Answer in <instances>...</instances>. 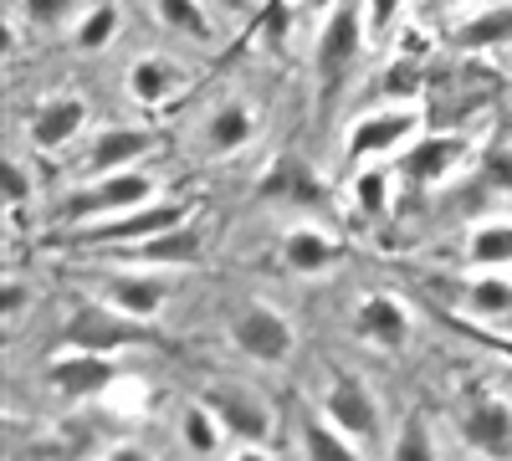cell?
I'll return each instance as SVG.
<instances>
[{
    "label": "cell",
    "instance_id": "obj_1",
    "mask_svg": "<svg viewBox=\"0 0 512 461\" xmlns=\"http://www.w3.org/2000/svg\"><path fill=\"white\" fill-rule=\"evenodd\" d=\"M205 205L195 195H154L149 205H134L123 216H103V221H82V226H62L52 236V246H72V251H88V257H108L118 246H134V241H149L169 226H185L190 216H200Z\"/></svg>",
    "mask_w": 512,
    "mask_h": 461
},
{
    "label": "cell",
    "instance_id": "obj_2",
    "mask_svg": "<svg viewBox=\"0 0 512 461\" xmlns=\"http://www.w3.org/2000/svg\"><path fill=\"white\" fill-rule=\"evenodd\" d=\"M364 41H369L364 0H328L323 26H318V47H313V82H318L323 108H333V98L344 93L354 62L364 57Z\"/></svg>",
    "mask_w": 512,
    "mask_h": 461
},
{
    "label": "cell",
    "instance_id": "obj_3",
    "mask_svg": "<svg viewBox=\"0 0 512 461\" xmlns=\"http://www.w3.org/2000/svg\"><path fill=\"white\" fill-rule=\"evenodd\" d=\"M62 349H93V354H118V349H149L159 344L154 323L128 318L123 308H113L108 298H82L67 308L62 318Z\"/></svg>",
    "mask_w": 512,
    "mask_h": 461
},
{
    "label": "cell",
    "instance_id": "obj_4",
    "mask_svg": "<svg viewBox=\"0 0 512 461\" xmlns=\"http://www.w3.org/2000/svg\"><path fill=\"white\" fill-rule=\"evenodd\" d=\"M159 195V180L149 170H108V175H88L62 205H57V231L62 226H82V221H103V216H123L134 205H149Z\"/></svg>",
    "mask_w": 512,
    "mask_h": 461
},
{
    "label": "cell",
    "instance_id": "obj_5",
    "mask_svg": "<svg viewBox=\"0 0 512 461\" xmlns=\"http://www.w3.org/2000/svg\"><path fill=\"white\" fill-rule=\"evenodd\" d=\"M226 339H231L236 354H246L251 364H267V369H282V364L297 354V328H292V318H287L277 303H267V298L241 303V308L231 313V323H226Z\"/></svg>",
    "mask_w": 512,
    "mask_h": 461
},
{
    "label": "cell",
    "instance_id": "obj_6",
    "mask_svg": "<svg viewBox=\"0 0 512 461\" xmlns=\"http://www.w3.org/2000/svg\"><path fill=\"white\" fill-rule=\"evenodd\" d=\"M98 262H113V267H164V272H195L210 262V221L205 211L190 216L185 226H169L149 241H134V246H118Z\"/></svg>",
    "mask_w": 512,
    "mask_h": 461
},
{
    "label": "cell",
    "instance_id": "obj_7",
    "mask_svg": "<svg viewBox=\"0 0 512 461\" xmlns=\"http://www.w3.org/2000/svg\"><path fill=\"white\" fill-rule=\"evenodd\" d=\"M425 108L415 103H390V108H374L364 118H354V129L344 139V159H349V170L354 164H369V159H390L400 149H410L420 134H425Z\"/></svg>",
    "mask_w": 512,
    "mask_h": 461
},
{
    "label": "cell",
    "instance_id": "obj_8",
    "mask_svg": "<svg viewBox=\"0 0 512 461\" xmlns=\"http://www.w3.org/2000/svg\"><path fill=\"white\" fill-rule=\"evenodd\" d=\"M205 400L221 415L226 436L236 441V456H272V431H277L272 400H262L251 385H205Z\"/></svg>",
    "mask_w": 512,
    "mask_h": 461
},
{
    "label": "cell",
    "instance_id": "obj_9",
    "mask_svg": "<svg viewBox=\"0 0 512 461\" xmlns=\"http://www.w3.org/2000/svg\"><path fill=\"white\" fill-rule=\"evenodd\" d=\"M472 154H477V139L466 134V129H425L410 149L395 154V170L415 190H436L441 180H451L456 170H466Z\"/></svg>",
    "mask_w": 512,
    "mask_h": 461
},
{
    "label": "cell",
    "instance_id": "obj_10",
    "mask_svg": "<svg viewBox=\"0 0 512 461\" xmlns=\"http://www.w3.org/2000/svg\"><path fill=\"white\" fill-rule=\"evenodd\" d=\"M323 410L344 426L369 456L379 451V436H384V410H379V395L364 374L354 369H328V390H323Z\"/></svg>",
    "mask_w": 512,
    "mask_h": 461
},
{
    "label": "cell",
    "instance_id": "obj_11",
    "mask_svg": "<svg viewBox=\"0 0 512 461\" xmlns=\"http://www.w3.org/2000/svg\"><path fill=\"white\" fill-rule=\"evenodd\" d=\"M256 200L282 205V211H323L333 195H328V180L303 154H277L267 170L256 175Z\"/></svg>",
    "mask_w": 512,
    "mask_h": 461
},
{
    "label": "cell",
    "instance_id": "obj_12",
    "mask_svg": "<svg viewBox=\"0 0 512 461\" xmlns=\"http://www.w3.org/2000/svg\"><path fill=\"white\" fill-rule=\"evenodd\" d=\"M256 134H262V108H256L251 98H226L205 113V123L195 129V154L221 164V159H236L256 144Z\"/></svg>",
    "mask_w": 512,
    "mask_h": 461
},
{
    "label": "cell",
    "instance_id": "obj_13",
    "mask_svg": "<svg viewBox=\"0 0 512 461\" xmlns=\"http://www.w3.org/2000/svg\"><path fill=\"white\" fill-rule=\"evenodd\" d=\"M456 436H461L466 451L507 461L512 456V400L507 395H492V390L466 395L461 410H456Z\"/></svg>",
    "mask_w": 512,
    "mask_h": 461
},
{
    "label": "cell",
    "instance_id": "obj_14",
    "mask_svg": "<svg viewBox=\"0 0 512 461\" xmlns=\"http://www.w3.org/2000/svg\"><path fill=\"white\" fill-rule=\"evenodd\" d=\"M47 385L62 400H108V390L123 380L113 354H93V349H62L47 359Z\"/></svg>",
    "mask_w": 512,
    "mask_h": 461
},
{
    "label": "cell",
    "instance_id": "obj_15",
    "mask_svg": "<svg viewBox=\"0 0 512 461\" xmlns=\"http://www.w3.org/2000/svg\"><path fill=\"white\" fill-rule=\"evenodd\" d=\"M425 93L436 98V108L425 113V118H431V123H446V118H451V129H461V118H466V113L497 98V77H492L482 62L461 57V62H451V72H446L441 82L431 77V88H425Z\"/></svg>",
    "mask_w": 512,
    "mask_h": 461
},
{
    "label": "cell",
    "instance_id": "obj_16",
    "mask_svg": "<svg viewBox=\"0 0 512 461\" xmlns=\"http://www.w3.org/2000/svg\"><path fill=\"white\" fill-rule=\"evenodd\" d=\"M349 328L359 344H374L384 354H400L415 333V318H410V303L400 292H364L349 313Z\"/></svg>",
    "mask_w": 512,
    "mask_h": 461
},
{
    "label": "cell",
    "instance_id": "obj_17",
    "mask_svg": "<svg viewBox=\"0 0 512 461\" xmlns=\"http://www.w3.org/2000/svg\"><path fill=\"white\" fill-rule=\"evenodd\" d=\"M123 88H128V98H134L144 113H164V108H175V103L195 88V77H190V67H185V62H175V57L144 52V57L128 62Z\"/></svg>",
    "mask_w": 512,
    "mask_h": 461
},
{
    "label": "cell",
    "instance_id": "obj_18",
    "mask_svg": "<svg viewBox=\"0 0 512 461\" xmlns=\"http://www.w3.org/2000/svg\"><path fill=\"white\" fill-rule=\"evenodd\" d=\"M88 118H93V103L82 98V93H52V98H41L31 108V123H26V134H31V149L36 154H62L82 139V129H88Z\"/></svg>",
    "mask_w": 512,
    "mask_h": 461
},
{
    "label": "cell",
    "instance_id": "obj_19",
    "mask_svg": "<svg viewBox=\"0 0 512 461\" xmlns=\"http://www.w3.org/2000/svg\"><path fill=\"white\" fill-rule=\"evenodd\" d=\"M159 129H139V123H113V129H98L88 139V154H82V180L88 175H108V170H134L159 149Z\"/></svg>",
    "mask_w": 512,
    "mask_h": 461
},
{
    "label": "cell",
    "instance_id": "obj_20",
    "mask_svg": "<svg viewBox=\"0 0 512 461\" xmlns=\"http://www.w3.org/2000/svg\"><path fill=\"white\" fill-rule=\"evenodd\" d=\"M98 298H108L128 318L154 323L164 313V303L175 298V282H169V272L159 277L154 267H139V272H98Z\"/></svg>",
    "mask_w": 512,
    "mask_h": 461
},
{
    "label": "cell",
    "instance_id": "obj_21",
    "mask_svg": "<svg viewBox=\"0 0 512 461\" xmlns=\"http://www.w3.org/2000/svg\"><path fill=\"white\" fill-rule=\"evenodd\" d=\"M277 257H282V267L292 277H323V272H333L338 262L349 257V241L323 231V226H292L282 236V246H277Z\"/></svg>",
    "mask_w": 512,
    "mask_h": 461
},
{
    "label": "cell",
    "instance_id": "obj_22",
    "mask_svg": "<svg viewBox=\"0 0 512 461\" xmlns=\"http://www.w3.org/2000/svg\"><path fill=\"white\" fill-rule=\"evenodd\" d=\"M446 292L461 303L466 318H507L512 313V272L507 267H472L446 282Z\"/></svg>",
    "mask_w": 512,
    "mask_h": 461
},
{
    "label": "cell",
    "instance_id": "obj_23",
    "mask_svg": "<svg viewBox=\"0 0 512 461\" xmlns=\"http://www.w3.org/2000/svg\"><path fill=\"white\" fill-rule=\"evenodd\" d=\"M451 52L456 57H482V52H502L512 47V0H492V6L466 11L451 26Z\"/></svg>",
    "mask_w": 512,
    "mask_h": 461
},
{
    "label": "cell",
    "instance_id": "obj_24",
    "mask_svg": "<svg viewBox=\"0 0 512 461\" xmlns=\"http://www.w3.org/2000/svg\"><path fill=\"white\" fill-rule=\"evenodd\" d=\"M297 451L308 461H364L369 456L328 410H313V405H303V415H297Z\"/></svg>",
    "mask_w": 512,
    "mask_h": 461
},
{
    "label": "cell",
    "instance_id": "obj_25",
    "mask_svg": "<svg viewBox=\"0 0 512 461\" xmlns=\"http://www.w3.org/2000/svg\"><path fill=\"white\" fill-rule=\"evenodd\" d=\"M349 205H354L359 221H384V216H390V205H395V170H384L379 159L354 164V175H349Z\"/></svg>",
    "mask_w": 512,
    "mask_h": 461
},
{
    "label": "cell",
    "instance_id": "obj_26",
    "mask_svg": "<svg viewBox=\"0 0 512 461\" xmlns=\"http://www.w3.org/2000/svg\"><path fill=\"white\" fill-rule=\"evenodd\" d=\"M466 267H507L512 272V216H487L461 241Z\"/></svg>",
    "mask_w": 512,
    "mask_h": 461
},
{
    "label": "cell",
    "instance_id": "obj_27",
    "mask_svg": "<svg viewBox=\"0 0 512 461\" xmlns=\"http://www.w3.org/2000/svg\"><path fill=\"white\" fill-rule=\"evenodd\" d=\"M297 6H303V0H262V6L251 11V21L241 26V36L226 47L221 62H236L246 47H256V41H267V47H282V31H287V21H292Z\"/></svg>",
    "mask_w": 512,
    "mask_h": 461
},
{
    "label": "cell",
    "instance_id": "obj_28",
    "mask_svg": "<svg viewBox=\"0 0 512 461\" xmlns=\"http://www.w3.org/2000/svg\"><path fill=\"white\" fill-rule=\"evenodd\" d=\"M180 446L190 456H221L226 451V426H221V415L210 410L205 395L180 405Z\"/></svg>",
    "mask_w": 512,
    "mask_h": 461
},
{
    "label": "cell",
    "instance_id": "obj_29",
    "mask_svg": "<svg viewBox=\"0 0 512 461\" xmlns=\"http://www.w3.org/2000/svg\"><path fill=\"white\" fill-rule=\"evenodd\" d=\"M425 88H431V62H415V57H395L384 62L379 72V93L384 98H395V103H415Z\"/></svg>",
    "mask_w": 512,
    "mask_h": 461
},
{
    "label": "cell",
    "instance_id": "obj_30",
    "mask_svg": "<svg viewBox=\"0 0 512 461\" xmlns=\"http://www.w3.org/2000/svg\"><path fill=\"white\" fill-rule=\"evenodd\" d=\"M118 26H123V11L113 6V0H93V6L77 16V26H72V47L77 52H103L108 41L118 36Z\"/></svg>",
    "mask_w": 512,
    "mask_h": 461
},
{
    "label": "cell",
    "instance_id": "obj_31",
    "mask_svg": "<svg viewBox=\"0 0 512 461\" xmlns=\"http://www.w3.org/2000/svg\"><path fill=\"white\" fill-rule=\"evenodd\" d=\"M395 461H431V456H441V441L431 436V415L425 410H415V415H405L400 421V431H395V441L384 446Z\"/></svg>",
    "mask_w": 512,
    "mask_h": 461
},
{
    "label": "cell",
    "instance_id": "obj_32",
    "mask_svg": "<svg viewBox=\"0 0 512 461\" xmlns=\"http://www.w3.org/2000/svg\"><path fill=\"white\" fill-rule=\"evenodd\" d=\"M154 16L169 31H180L185 41H210L216 36V21H210V11L200 6V0H154Z\"/></svg>",
    "mask_w": 512,
    "mask_h": 461
},
{
    "label": "cell",
    "instance_id": "obj_33",
    "mask_svg": "<svg viewBox=\"0 0 512 461\" xmlns=\"http://www.w3.org/2000/svg\"><path fill=\"white\" fill-rule=\"evenodd\" d=\"M477 164V185L492 195H512V139H487L472 154Z\"/></svg>",
    "mask_w": 512,
    "mask_h": 461
},
{
    "label": "cell",
    "instance_id": "obj_34",
    "mask_svg": "<svg viewBox=\"0 0 512 461\" xmlns=\"http://www.w3.org/2000/svg\"><path fill=\"white\" fill-rule=\"evenodd\" d=\"M390 52L395 57H415V62H431L436 57V31L425 21H400L390 36Z\"/></svg>",
    "mask_w": 512,
    "mask_h": 461
},
{
    "label": "cell",
    "instance_id": "obj_35",
    "mask_svg": "<svg viewBox=\"0 0 512 461\" xmlns=\"http://www.w3.org/2000/svg\"><path fill=\"white\" fill-rule=\"evenodd\" d=\"M77 16V0H21V21L36 31H57Z\"/></svg>",
    "mask_w": 512,
    "mask_h": 461
},
{
    "label": "cell",
    "instance_id": "obj_36",
    "mask_svg": "<svg viewBox=\"0 0 512 461\" xmlns=\"http://www.w3.org/2000/svg\"><path fill=\"white\" fill-rule=\"evenodd\" d=\"M436 313H441V323H451L456 333H466V339H477V344L497 349L502 359H512V339H507V333H492V328H482V323H472V318H461V313H451V308H436Z\"/></svg>",
    "mask_w": 512,
    "mask_h": 461
},
{
    "label": "cell",
    "instance_id": "obj_37",
    "mask_svg": "<svg viewBox=\"0 0 512 461\" xmlns=\"http://www.w3.org/2000/svg\"><path fill=\"white\" fill-rule=\"evenodd\" d=\"M400 11H405V0H364V16H369V36H374V41L395 36V26H400Z\"/></svg>",
    "mask_w": 512,
    "mask_h": 461
},
{
    "label": "cell",
    "instance_id": "obj_38",
    "mask_svg": "<svg viewBox=\"0 0 512 461\" xmlns=\"http://www.w3.org/2000/svg\"><path fill=\"white\" fill-rule=\"evenodd\" d=\"M31 200V175H26V164L21 159H11L6 164V216H11V226L21 221V205Z\"/></svg>",
    "mask_w": 512,
    "mask_h": 461
},
{
    "label": "cell",
    "instance_id": "obj_39",
    "mask_svg": "<svg viewBox=\"0 0 512 461\" xmlns=\"http://www.w3.org/2000/svg\"><path fill=\"white\" fill-rule=\"evenodd\" d=\"M26 298H31V287L16 272H6V282H0V313H6V323H16L26 313Z\"/></svg>",
    "mask_w": 512,
    "mask_h": 461
},
{
    "label": "cell",
    "instance_id": "obj_40",
    "mask_svg": "<svg viewBox=\"0 0 512 461\" xmlns=\"http://www.w3.org/2000/svg\"><path fill=\"white\" fill-rule=\"evenodd\" d=\"M441 6H472V0H441Z\"/></svg>",
    "mask_w": 512,
    "mask_h": 461
},
{
    "label": "cell",
    "instance_id": "obj_41",
    "mask_svg": "<svg viewBox=\"0 0 512 461\" xmlns=\"http://www.w3.org/2000/svg\"><path fill=\"white\" fill-rule=\"evenodd\" d=\"M507 113H512V93H507Z\"/></svg>",
    "mask_w": 512,
    "mask_h": 461
}]
</instances>
